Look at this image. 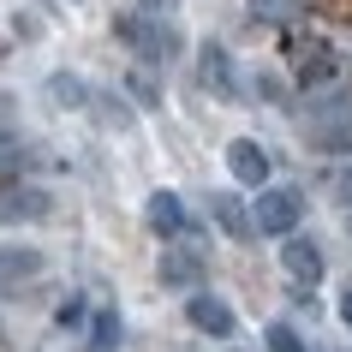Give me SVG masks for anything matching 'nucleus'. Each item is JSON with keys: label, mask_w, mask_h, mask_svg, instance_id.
Here are the masks:
<instances>
[{"label": "nucleus", "mask_w": 352, "mask_h": 352, "mask_svg": "<svg viewBox=\"0 0 352 352\" xmlns=\"http://www.w3.org/2000/svg\"><path fill=\"white\" fill-rule=\"evenodd\" d=\"M191 316H197L204 329H221V334H227V311H221V305H209V298H197V305H191Z\"/></svg>", "instance_id": "obj_1"}, {"label": "nucleus", "mask_w": 352, "mask_h": 352, "mask_svg": "<svg viewBox=\"0 0 352 352\" xmlns=\"http://www.w3.org/2000/svg\"><path fill=\"white\" fill-rule=\"evenodd\" d=\"M233 167H239V173H245V179H257V173H263V162H257V149H233Z\"/></svg>", "instance_id": "obj_2"}]
</instances>
